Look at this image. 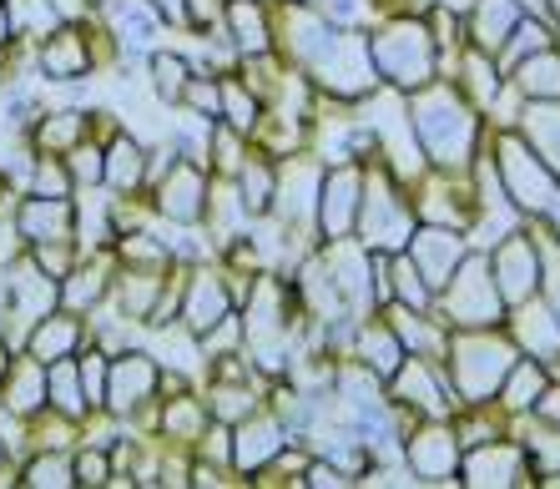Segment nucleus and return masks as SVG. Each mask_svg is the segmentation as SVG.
<instances>
[{
  "instance_id": "obj_1",
  "label": "nucleus",
  "mask_w": 560,
  "mask_h": 489,
  "mask_svg": "<svg viewBox=\"0 0 560 489\" xmlns=\"http://www.w3.org/2000/svg\"><path fill=\"white\" fill-rule=\"evenodd\" d=\"M409 127L419 147L440 162V167H465L469 147H475V112L459 102L450 86H424L409 102Z\"/></svg>"
},
{
  "instance_id": "obj_12",
  "label": "nucleus",
  "mask_w": 560,
  "mask_h": 489,
  "mask_svg": "<svg viewBox=\"0 0 560 489\" xmlns=\"http://www.w3.org/2000/svg\"><path fill=\"white\" fill-rule=\"evenodd\" d=\"M318 197H324V177L313 162H288L283 177H278V193H273V207L278 218L288 222V232L308 228L318 218Z\"/></svg>"
},
{
  "instance_id": "obj_20",
  "label": "nucleus",
  "mask_w": 560,
  "mask_h": 489,
  "mask_svg": "<svg viewBox=\"0 0 560 489\" xmlns=\"http://www.w3.org/2000/svg\"><path fill=\"white\" fill-rule=\"evenodd\" d=\"M521 131H525V142L540 152V162L560 177V102L535 96V102L521 112Z\"/></svg>"
},
{
  "instance_id": "obj_55",
  "label": "nucleus",
  "mask_w": 560,
  "mask_h": 489,
  "mask_svg": "<svg viewBox=\"0 0 560 489\" xmlns=\"http://www.w3.org/2000/svg\"><path fill=\"white\" fill-rule=\"evenodd\" d=\"M308 485H318V489H334V485H349V479H343V469L339 464H308Z\"/></svg>"
},
{
  "instance_id": "obj_36",
  "label": "nucleus",
  "mask_w": 560,
  "mask_h": 489,
  "mask_svg": "<svg viewBox=\"0 0 560 489\" xmlns=\"http://www.w3.org/2000/svg\"><path fill=\"white\" fill-rule=\"evenodd\" d=\"M152 81H156V96H162V102H183V91H187V81H192V71H187L183 56L162 51V56H152Z\"/></svg>"
},
{
  "instance_id": "obj_51",
  "label": "nucleus",
  "mask_w": 560,
  "mask_h": 489,
  "mask_svg": "<svg viewBox=\"0 0 560 489\" xmlns=\"http://www.w3.org/2000/svg\"><path fill=\"white\" fill-rule=\"evenodd\" d=\"M11 21H21V26H51L56 15L46 0H11Z\"/></svg>"
},
{
  "instance_id": "obj_39",
  "label": "nucleus",
  "mask_w": 560,
  "mask_h": 489,
  "mask_svg": "<svg viewBox=\"0 0 560 489\" xmlns=\"http://www.w3.org/2000/svg\"><path fill=\"white\" fill-rule=\"evenodd\" d=\"M222 116H228V127H237V131H253L262 121L258 102H253V91L233 86V81H222Z\"/></svg>"
},
{
  "instance_id": "obj_44",
  "label": "nucleus",
  "mask_w": 560,
  "mask_h": 489,
  "mask_svg": "<svg viewBox=\"0 0 560 489\" xmlns=\"http://www.w3.org/2000/svg\"><path fill=\"white\" fill-rule=\"evenodd\" d=\"M81 127H86V121H81L77 112L46 116V121H40V142H46V147H71L81 137Z\"/></svg>"
},
{
  "instance_id": "obj_3",
  "label": "nucleus",
  "mask_w": 560,
  "mask_h": 489,
  "mask_svg": "<svg viewBox=\"0 0 560 489\" xmlns=\"http://www.w3.org/2000/svg\"><path fill=\"white\" fill-rule=\"evenodd\" d=\"M434 46H440V40L430 36L424 21H389V26L369 40L378 77L399 91H419L434 81V56H440Z\"/></svg>"
},
{
  "instance_id": "obj_62",
  "label": "nucleus",
  "mask_w": 560,
  "mask_h": 489,
  "mask_svg": "<svg viewBox=\"0 0 560 489\" xmlns=\"http://www.w3.org/2000/svg\"><path fill=\"white\" fill-rule=\"evenodd\" d=\"M550 5H556V15H560V0H550Z\"/></svg>"
},
{
  "instance_id": "obj_7",
  "label": "nucleus",
  "mask_w": 560,
  "mask_h": 489,
  "mask_svg": "<svg viewBox=\"0 0 560 489\" xmlns=\"http://www.w3.org/2000/svg\"><path fill=\"white\" fill-rule=\"evenodd\" d=\"M500 308H505V298H500L490 258H465L455 268V278L444 283V313H450V323L490 328V323L500 318Z\"/></svg>"
},
{
  "instance_id": "obj_43",
  "label": "nucleus",
  "mask_w": 560,
  "mask_h": 489,
  "mask_svg": "<svg viewBox=\"0 0 560 489\" xmlns=\"http://www.w3.org/2000/svg\"><path fill=\"white\" fill-rule=\"evenodd\" d=\"M550 46V31L546 26H535V21H521V26H515V36L505 40V61H515V56H535V51H546Z\"/></svg>"
},
{
  "instance_id": "obj_46",
  "label": "nucleus",
  "mask_w": 560,
  "mask_h": 489,
  "mask_svg": "<svg viewBox=\"0 0 560 489\" xmlns=\"http://www.w3.org/2000/svg\"><path fill=\"white\" fill-rule=\"evenodd\" d=\"M167 429L177 439H197V434H202V409H197L192 399H177L167 409Z\"/></svg>"
},
{
  "instance_id": "obj_37",
  "label": "nucleus",
  "mask_w": 560,
  "mask_h": 489,
  "mask_svg": "<svg viewBox=\"0 0 560 489\" xmlns=\"http://www.w3.org/2000/svg\"><path fill=\"white\" fill-rule=\"evenodd\" d=\"M243 193H233V187H212V202H208V218H212V232H218V243H228L237 232V222H243Z\"/></svg>"
},
{
  "instance_id": "obj_31",
  "label": "nucleus",
  "mask_w": 560,
  "mask_h": 489,
  "mask_svg": "<svg viewBox=\"0 0 560 489\" xmlns=\"http://www.w3.org/2000/svg\"><path fill=\"white\" fill-rule=\"evenodd\" d=\"M46 394H51L56 409L77 419V414L86 409V384H81V369H77V363H71V359H56V369L46 374Z\"/></svg>"
},
{
  "instance_id": "obj_35",
  "label": "nucleus",
  "mask_w": 560,
  "mask_h": 489,
  "mask_svg": "<svg viewBox=\"0 0 560 489\" xmlns=\"http://www.w3.org/2000/svg\"><path fill=\"white\" fill-rule=\"evenodd\" d=\"M237 177H243V187H237V193H243V207H248V212H268V207H273V193H278L273 167L248 162V167L237 172Z\"/></svg>"
},
{
  "instance_id": "obj_19",
  "label": "nucleus",
  "mask_w": 560,
  "mask_h": 489,
  "mask_svg": "<svg viewBox=\"0 0 560 489\" xmlns=\"http://www.w3.org/2000/svg\"><path fill=\"white\" fill-rule=\"evenodd\" d=\"M459 475H465V485H475V489L525 485L521 454H515V450H500V444H485V450H475L469 459H459Z\"/></svg>"
},
{
  "instance_id": "obj_5",
  "label": "nucleus",
  "mask_w": 560,
  "mask_h": 489,
  "mask_svg": "<svg viewBox=\"0 0 560 489\" xmlns=\"http://www.w3.org/2000/svg\"><path fill=\"white\" fill-rule=\"evenodd\" d=\"M359 228H364V247H378V253H405L409 237H415V212H409L405 197L394 193V182L384 167L374 177H364Z\"/></svg>"
},
{
  "instance_id": "obj_23",
  "label": "nucleus",
  "mask_w": 560,
  "mask_h": 489,
  "mask_svg": "<svg viewBox=\"0 0 560 489\" xmlns=\"http://www.w3.org/2000/svg\"><path fill=\"white\" fill-rule=\"evenodd\" d=\"M359 359H364V369H374L378 379H394L399 369H405V338L394 334V323L389 328H378V323H369V328H359Z\"/></svg>"
},
{
  "instance_id": "obj_52",
  "label": "nucleus",
  "mask_w": 560,
  "mask_h": 489,
  "mask_svg": "<svg viewBox=\"0 0 560 489\" xmlns=\"http://www.w3.org/2000/svg\"><path fill=\"white\" fill-rule=\"evenodd\" d=\"M222 11H228L222 0H187V21H192V26H218Z\"/></svg>"
},
{
  "instance_id": "obj_13",
  "label": "nucleus",
  "mask_w": 560,
  "mask_h": 489,
  "mask_svg": "<svg viewBox=\"0 0 560 489\" xmlns=\"http://www.w3.org/2000/svg\"><path fill=\"white\" fill-rule=\"evenodd\" d=\"M208 182H202V172H197V162H172L167 177H162V187H156V207H162V218L172 222H197L202 212H208Z\"/></svg>"
},
{
  "instance_id": "obj_17",
  "label": "nucleus",
  "mask_w": 560,
  "mask_h": 489,
  "mask_svg": "<svg viewBox=\"0 0 560 489\" xmlns=\"http://www.w3.org/2000/svg\"><path fill=\"white\" fill-rule=\"evenodd\" d=\"M21 232L31 243H66V237H77V212L66 197H36L21 207Z\"/></svg>"
},
{
  "instance_id": "obj_2",
  "label": "nucleus",
  "mask_w": 560,
  "mask_h": 489,
  "mask_svg": "<svg viewBox=\"0 0 560 489\" xmlns=\"http://www.w3.org/2000/svg\"><path fill=\"white\" fill-rule=\"evenodd\" d=\"M444 359H450V388L465 404H485L510 379V369L521 363L510 338H495V334H485V328L459 334L455 344L444 348Z\"/></svg>"
},
{
  "instance_id": "obj_25",
  "label": "nucleus",
  "mask_w": 560,
  "mask_h": 489,
  "mask_svg": "<svg viewBox=\"0 0 560 489\" xmlns=\"http://www.w3.org/2000/svg\"><path fill=\"white\" fill-rule=\"evenodd\" d=\"M228 26H233V46L243 56H268L273 51V36H268V21H262L258 0H228Z\"/></svg>"
},
{
  "instance_id": "obj_9",
  "label": "nucleus",
  "mask_w": 560,
  "mask_h": 489,
  "mask_svg": "<svg viewBox=\"0 0 560 489\" xmlns=\"http://www.w3.org/2000/svg\"><path fill=\"white\" fill-rule=\"evenodd\" d=\"M490 268H495L500 298H505V303H515V308H521L525 298L535 293V283H540V253H535V243H530V237H521V232L500 237Z\"/></svg>"
},
{
  "instance_id": "obj_33",
  "label": "nucleus",
  "mask_w": 560,
  "mask_h": 489,
  "mask_svg": "<svg viewBox=\"0 0 560 489\" xmlns=\"http://www.w3.org/2000/svg\"><path fill=\"white\" fill-rule=\"evenodd\" d=\"M77 338H81V328L71 318H40V328H36V359H46V363L71 359Z\"/></svg>"
},
{
  "instance_id": "obj_53",
  "label": "nucleus",
  "mask_w": 560,
  "mask_h": 489,
  "mask_svg": "<svg viewBox=\"0 0 560 489\" xmlns=\"http://www.w3.org/2000/svg\"><path fill=\"white\" fill-rule=\"evenodd\" d=\"M40 197H66V182H71V177H66V167H51V162H40Z\"/></svg>"
},
{
  "instance_id": "obj_34",
  "label": "nucleus",
  "mask_w": 560,
  "mask_h": 489,
  "mask_svg": "<svg viewBox=\"0 0 560 489\" xmlns=\"http://www.w3.org/2000/svg\"><path fill=\"white\" fill-rule=\"evenodd\" d=\"M40 394H46V374H40L36 363H15L11 384H5V404H11L15 414H31L40 404Z\"/></svg>"
},
{
  "instance_id": "obj_10",
  "label": "nucleus",
  "mask_w": 560,
  "mask_h": 489,
  "mask_svg": "<svg viewBox=\"0 0 560 489\" xmlns=\"http://www.w3.org/2000/svg\"><path fill=\"white\" fill-rule=\"evenodd\" d=\"M405 253L419 263L424 283L444 288L450 278H455L459 263H465V237H459V228H440V222H430V228H419L415 237H409Z\"/></svg>"
},
{
  "instance_id": "obj_42",
  "label": "nucleus",
  "mask_w": 560,
  "mask_h": 489,
  "mask_svg": "<svg viewBox=\"0 0 560 489\" xmlns=\"http://www.w3.org/2000/svg\"><path fill=\"white\" fill-rule=\"evenodd\" d=\"M26 485H40V489H66V485H77V464H66L56 459V454H46V459H36L26 469Z\"/></svg>"
},
{
  "instance_id": "obj_30",
  "label": "nucleus",
  "mask_w": 560,
  "mask_h": 489,
  "mask_svg": "<svg viewBox=\"0 0 560 489\" xmlns=\"http://www.w3.org/2000/svg\"><path fill=\"white\" fill-rule=\"evenodd\" d=\"M500 394H505V409L521 414L530 409L540 394H546V374H540V359H521L515 369H510V379L500 384Z\"/></svg>"
},
{
  "instance_id": "obj_56",
  "label": "nucleus",
  "mask_w": 560,
  "mask_h": 489,
  "mask_svg": "<svg viewBox=\"0 0 560 489\" xmlns=\"http://www.w3.org/2000/svg\"><path fill=\"white\" fill-rule=\"evenodd\" d=\"M328 5V21H334V26H349V21H359V11H364V5H359V0H324Z\"/></svg>"
},
{
  "instance_id": "obj_29",
  "label": "nucleus",
  "mask_w": 560,
  "mask_h": 489,
  "mask_svg": "<svg viewBox=\"0 0 560 489\" xmlns=\"http://www.w3.org/2000/svg\"><path fill=\"white\" fill-rule=\"evenodd\" d=\"M112 26L127 46H147L156 36V5L152 0H112Z\"/></svg>"
},
{
  "instance_id": "obj_61",
  "label": "nucleus",
  "mask_w": 560,
  "mask_h": 489,
  "mask_svg": "<svg viewBox=\"0 0 560 489\" xmlns=\"http://www.w3.org/2000/svg\"><path fill=\"white\" fill-rule=\"evenodd\" d=\"M521 5H530V11H540V5H546V0H521Z\"/></svg>"
},
{
  "instance_id": "obj_16",
  "label": "nucleus",
  "mask_w": 560,
  "mask_h": 489,
  "mask_svg": "<svg viewBox=\"0 0 560 489\" xmlns=\"http://www.w3.org/2000/svg\"><path fill=\"white\" fill-rule=\"evenodd\" d=\"M409 464H415L419 479H430V485H450V475H459V434H450V429H424V434H415V444H409Z\"/></svg>"
},
{
  "instance_id": "obj_28",
  "label": "nucleus",
  "mask_w": 560,
  "mask_h": 489,
  "mask_svg": "<svg viewBox=\"0 0 560 489\" xmlns=\"http://www.w3.org/2000/svg\"><path fill=\"white\" fill-rule=\"evenodd\" d=\"M142 177H147V152L131 137H117V142L106 147V177L102 182H112L117 193H131V187H142Z\"/></svg>"
},
{
  "instance_id": "obj_21",
  "label": "nucleus",
  "mask_w": 560,
  "mask_h": 489,
  "mask_svg": "<svg viewBox=\"0 0 560 489\" xmlns=\"http://www.w3.org/2000/svg\"><path fill=\"white\" fill-rule=\"evenodd\" d=\"M515 338H521V348H530L540 363L560 359V318H556V308H540V303L525 298L521 313H515Z\"/></svg>"
},
{
  "instance_id": "obj_32",
  "label": "nucleus",
  "mask_w": 560,
  "mask_h": 489,
  "mask_svg": "<svg viewBox=\"0 0 560 489\" xmlns=\"http://www.w3.org/2000/svg\"><path fill=\"white\" fill-rule=\"evenodd\" d=\"M162 288H167V278H156V272H127V278H121V308H127V318L131 313H137V318H152Z\"/></svg>"
},
{
  "instance_id": "obj_45",
  "label": "nucleus",
  "mask_w": 560,
  "mask_h": 489,
  "mask_svg": "<svg viewBox=\"0 0 560 489\" xmlns=\"http://www.w3.org/2000/svg\"><path fill=\"white\" fill-rule=\"evenodd\" d=\"M71 172H77V182L96 187V182L106 177V152L102 147H77V152H71Z\"/></svg>"
},
{
  "instance_id": "obj_22",
  "label": "nucleus",
  "mask_w": 560,
  "mask_h": 489,
  "mask_svg": "<svg viewBox=\"0 0 560 489\" xmlns=\"http://www.w3.org/2000/svg\"><path fill=\"white\" fill-rule=\"evenodd\" d=\"M183 318H187V334H212L222 318H228V288L212 278V272H197L192 278V293H187V308H183Z\"/></svg>"
},
{
  "instance_id": "obj_27",
  "label": "nucleus",
  "mask_w": 560,
  "mask_h": 489,
  "mask_svg": "<svg viewBox=\"0 0 560 489\" xmlns=\"http://www.w3.org/2000/svg\"><path fill=\"white\" fill-rule=\"evenodd\" d=\"M515 91L521 96H546V102H560V56L550 51H535V56H525L521 61V77H515Z\"/></svg>"
},
{
  "instance_id": "obj_4",
  "label": "nucleus",
  "mask_w": 560,
  "mask_h": 489,
  "mask_svg": "<svg viewBox=\"0 0 560 489\" xmlns=\"http://www.w3.org/2000/svg\"><path fill=\"white\" fill-rule=\"evenodd\" d=\"M313 71V81L318 86H328L334 96H343V102H359V96H369L378 81V66H374V51H369L364 40L353 36V31H328L324 46L303 61Z\"/></svg>"
},
{
  "instance_id": "obj_58",
  "label": "nucleus",
  "mask_w": 560,
  "mask_h": 489,
  "mask_svg": "<svg viewBox=\"0 0 560 489\" xmlns=\"http://www.w3.org/2000/svg\"><path fill=\"white\" fill-rule=\"evenodd\" d=\"M162 15H172V21H187V0H152Z\"/></svg>"
},
{
  "instance_id": "obj_41",
  "label": "nucleus",
  "mask_w": 560,
  "mask_h": 489,
  "mask_svg": "<svg viewBox=\"0 0 560 489\" xmlns=\"http://www.w3.org/2000/svg\"><path fill=\"white\" fill-rule=\"evenodd\" d=\"M102 293H106L102 268H81V272H71V283H66L61 303H66V308H92Z\"/></svg>"
},
{
  "instance_id": "obj_14",
  "label": "nucleus",
  "mask_w": 560,
  "mask_h": 489,
  "mask_svg": "<svg viewBox=\"0 0 560 489\" xmlns=\"http://www.w3.org/2000/svg\"><path fill=\"white\" fill-rule=\"evenodd\" d=\"M283 424L278 419H268V414H248L243 419V429L233 434V464L243 469V475H258V469H268V464L283 454Z\"/></svg>"
},
{
  "instance_id": "obj_60",
  "label": "nucleus",
  "mask_w": 560,
  "mask_h": 489,
  "mask_svg": "<svg viewBox=\"0 0 560 489\" xmlns=\"http://www.w3.org/2000/svg\"><path fill=\"white\" fill-rule=\"evenodd\" d=\"M550 218H556V232H560V197H556V202H550Z\"/></svg>"
},
{
  "instance_id": "obj_38",
  "label": "nucleus",
  "mask_w": 560,
  "mask_h": 489,
  "mask_svg": "<svg viewBox=\"0 0 560 489\" xmlns=\"http://www.w3.org/2000/svg\"><path fill=\"white\" fill-rule=\"evenodd\" d=\"M465 86L475 91V102H495L500 96V81H495V66H490V51H480V46H475V51H465Z\"/></svg>"
},
{
  "instance_id": "obj_24",
  "label": "nucleus",
  "mask_w": 560,
  "mask_h": 489,
  "mask_svg": "<svg viewBox=\"0 0 560 489\" xmlns=\"http://www.w3.org/2000/svg\"><path fill=\"white\" fill-rule=\"evenodd\" d=\"M40 61H46V77L77 81V77H86V71H92V46H86V36H81V31H56Z\"/></svg>"
},
{
  "instance_id": "obj_57",
  "label": "nucleus",
  "mask_w": 560,
  "mask_h": 489,
  "mask_svg": "<svg viewBox=\"0 0 560 489\" xmlns=\"http://www.w3.org/2000/svg\"><path fill=\"white\" fill-rule=\"evenodd\" d=\"M535 409H540V419H550V424H560V388H546V394L535 399Z\"/></svg>"
},
{
  "instance_id": "obj_47",
  "label": "nucleus",
  "mask_w": 560,
  "mask_h": 489,
  "mask_svg": "<svg viewBox=\"0 0 560 489\" xmlns=\"http://www.w3.org/2000/svg\"><path fill=\"white\" fill-rule=\"evenodd\" d=\"M530 454L540 464V475H560V434H550V429L530 434Z\"/></svg>"
},
{
  "instance_id": "obj_54",
  "label": "nucleus",
  "mask_w": 560,
  "mask_h": 489,
  "mask_svg": "<svg viewBox=\"0 0 560 489\" xmlns=\"http://www.w3.org/2000/svg\"><path fill=\"white\" fill-rule=\"evenodd\" d=\"M540 268L550 272V298H556V318H560V253L550 243H540Z\"/></svg>"
},
{
  "instance_id": "obj_26",
  "label": "nucleus",
  "mask_w": 560,
  "mask_h": 489,
  "mask_svg": "<svg viewBox=\"0 0 560 489\" xmlns=\"http://www.w3.org/2000/svg\"><path fill=\"white\" fill-rule=\"evenodd\" d=\"M394 388H399V399L405 404H415V409H424V414H434V419H444L450 414V404H444V394H440V384H434V374L424 369V363H405L399 374H394Z\"/></svg>"
},
{
  "instance_id": "obj_11",
  "label": "nucleus",
  "mask_w": 560,
  "mask_h": 489,
  "mask_svg": "<svg viewBox=\"0 0 560 489\" xmlns=\"http://www.w3.org/2000/svg\"><path fill=\"white\" fill-rule=\"evenodd\" d=\"M359 207H364V177L359 167H339L334 177H324V197H318V228L324 237H349L359 228Z\"/></svg>"
},
{
  "instance_id": "obj_6",
  "label": "nucleus",
  "mask_w": 560,
  "mask_h": 489,
  "mask_svg": "<svg viewBox=\"0 0 560 489\" xmlns=\"http://www.w3.org/2000/svg\"><path fill=\"white\" fill-rule=\"evenodd\" d=\"M495 172H500V182H505L510 202L525 207V212H550V202L560 197L556 172H550L546 162L535 156V147L521 142V137H500Z\"/></svg>"
},
{
  "instance_id": "obj_49",
  "label": "nucleus",
  "mask_w": 560,
  "mask_h": 489,
  "mask_svg": "<svg viewBox=\"0 0 560 489\" xmlns=\"http://www.w3.org/2000/svg\"><path fill=\"white\" fill-rule=\"evenodd\" d=\"M77 485H112V464H106V454H81L77 459Z\"/></svg>"
},
{
  "instance_id": "obj_59",
  "label": "nucleus",
  "mask_w": 560,
  "mask_h": 489,
  "mask_svg": "<svg viewBox=\"0 0 560 489\" xmlns=\"http://www.w3.org/2000/svg\"><path fill=\"white\" fill-rule=\"evenodd\" d=\"M419 5H430V0H419ZM434 5H450V11H465V5H475V0H434Z\"/></svg>"
},
{
  "instance_id": "obj_18",
  "label": "nucleus",
  "mask_w": 560,
  "mask_h": 489,
  "mask_svg": "<svg viewBox=\"0 0 560 489\" xmlns=\"http://www.w3.org/2000/svg\"><path fill=\"white\" fill-rule=\"evenodd\" d=\"M521 26V0H475V21H469V36L475 46L490 56L505 51V40Z\"/></svg>"
},
{
  "instance_id": "obj_48",
  "label": "nucleus",
  "mask_w": 560,
  "mask_h": 489,
  "mask_svg": "<svg viewBox=\"0 0 560 489\" xmlns=\"http://www.w3.org/2000/svg\"><path fill=\"white\" fill-rule=\"evenodd\" d=\"M112 237V222H106L102 207L92 202H81V243H106Z\"/></svg>"
},
{
  "instance_id": "obj_8",
  "label": "nucleus",
  "mask_w": 560,
  "mask_h": 489,
  "mask_svg": "<svg viewBox=\"0 0 560 489\" xmlns=\"http://www.w3.org/2000/svg\"><path fill=\"white\" fill-rule=\"evenodd\" d=\"M288 298L278 283H258V293H253V308H248V344L262 363V369H283V353H288Z\"/></svg>"
},
{
  "instance_id": "obj_40",
  "label": "nucleus",
  "mask_w": 560,
  "mask_h": 489,
  "mask_svg": "<svg viewBox=\"0 0 560 489\" xmlns=\"http://www.w3.org/2000/svg\"><path fill=\"white\" fill-rule=\"evenodd\" d=\"M212 414H218V419H248V414H258V404H253V388H243L237 379L218 384V388H212Z\"/></svg>"
},
{
  "instance_id": "obj_50",
  "label": "nucleus",
  "mask_w": 560,
  "mask_h": 489,
  "mask_svg": "<svg viewBox=\"0 0 560 489\" xmlns=\"http://www.w3.org/2000/svg\"><path fill=\"white\" fill-rule=\"evenodd\" d=\"M81 384H86V404L106 399V363H102V353H92V359L81 363Z\"/></svg>"
},
{
  "instance_id": "obj_15",
  "label": "nucleus",
  "mask_w": 560,
  "mask_h": 489,
  "mask_svg": "<svg viewBox=\"0 0 560 489\" xmlns=\"http://www.w3.org/2000/svg\"><path fill=\"white\" fill-rule=\"evenodd\" d=\"M152 394H156V363L147 359V353H121V359L112 363V379H106L112 409L131 414V409H142Z\"/></svg>"
}]
</instances>
